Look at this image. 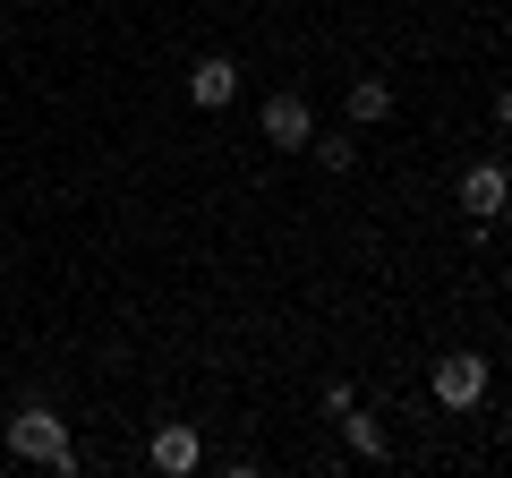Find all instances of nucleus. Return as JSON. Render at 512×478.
Instances as JSON below:
<instances>
[{
    "mask_svg": "<svg viewBox=\"0 0 512 478\" xmlns=\"http://www.w3.org/2000/svg\"><path fill=\"white\" fill-rule=\"evenodd\" d=\"M197 461H205L197 427H180V419H171V427H154V470H163V478H188Z\"/></svg>",
    "mask_w": 512,
    "mask_h": 478,
    "instance_id": "nucleus-6",
    "label": "nucleus"
},
{
    "mask_svg": "<svg viewBox=\"0 0 512 478\" xmlns=\"http://www.w3.org/2000/svg\"><path fill=\"white\" fill-rule=\"evenodd\" d=\"M495 129H512V86H504V94H495Z\"/></svg>",
    "mask_w": 512,
    "mask_h": 478,
    "instance_id": "nucleus-10",
    "label": "nucleus"
},
{
    "mask_svg": "<svg viewBox=\"0 0 512 478\" xmlns=\"http://www.w3.org/2000/svg\"><path fill=\"white\" fill-rule=\"evenodd\" d=\"M342 436H350V453H359V461H384V453H393V444H384V427H376V419H367V410H359V402H350V410H342Z\"/></svg>",
    "mask_w": 512,
    "mask_h": 478,
    "instance_id": "nucleus-8",
    "label": "nucleus"
},
{
    "mask_svg": "<svg viewBox=\"0 0 512 478\" xmlns=\"http://www.w3.org/2000/svg\"><path fill=\"white\" fill-rule=\"evenodd\" d=\"M427 393H436L444 410H478L487 402V359H478V350H444L436 376H427Z\"/></svg>",
    "mask_w": 512,
    "mask_h": 478,
    "instance_id": "nucleus-2",
    "label": "nucleus"
},
{
    "mask_svg": "<svg viewBox=\"0 0 512 478\" xmlns=\"http://www.w3.org/2000/svg\"><path fill=\"white\" fill-rule=\"evenodd\" d=\"M265 146H308L316 137V111H308V94H265Z\"/></svg>",
    "mask_w": 512,
    "mask_h": 478,
    "instance_id": "nucleus-4",
    "label": "nucleus"
},
{
    "mask_svg": "<svg viewBox=\"0 0 512 478\" xmlns=\"http://www.w3.org/2000/svg\"><path fill=\"white\" fill-rule=\"evenodd\" d=\"M9 461H35V470H77V444H69V419H60L52 402H26L18 419H9Z\"/></svg>",
    "mask_w": 512,
    "mask_h": 478,
    "instance_id": "nucleus-1",
    "label": "nucleus"
},
{
    "mask_svg": "<svg viewBox=\"0 0 512 478\" xmlns=\"http://www.w3.org/2000/svg\"><path fill=\"white\" fill-rule=\"evenodd\" d=\"M308 146H316V163H325V171H350V163H359V137H308Z\"/></svg>",
    "mask_w": 512,
    "mask_h": 478,
    "instance_id": "nucleus-9",
    "label": "nucleus"
},
{
    "mask_svg": "<svg viewBox=\"0 0 512 478\" xmlns=\"http://www.w3.org/2000/svg\"><path fill=\"white\" fill-rule=\"evenodd\" d=\"M231 94H239V60L231 52H205L197 69H188V103H197V111H222Z\"/></svg>",
    "mask_w": 512,
    "mask_h": 478,
    "instance_id": "nucleus-5",
    "label": "nucleus"
},
{
    "mask_svg": "<svg viewBox=\"0 0 512 478\" xmlns=\"http://www.w3.org/2000/svg\"><path fill=\"white\" fill-rule=\"evenodd\" d=\"M350 129H376V120H393V86H384V77H350Z\"/></svg>",
    "mask_w": 512,
    "mask_h": 478,
    "instance_id": "nucleus-7",
    "label": "nucleus"
},
{
    "mask_svg": "<svg viewBox=\"0 0 512 478\" xmlns=\"http://www.w3.org/2000/svg\"><path fill=\"white\" fill-rule=\"evenodd\" d=\"M504 205H512V171L504 163H470V171H461V214H470V222H495Z\"/></svg>",
    "mask_w": 512,
    "mask_h": 478,
    "instance_id": "nucleus-3",
    "label": "nucleus"
}]
</instances>
